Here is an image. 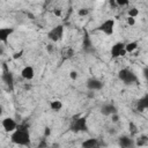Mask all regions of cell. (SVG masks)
<instances>
[{"label": "cell", "mask_w": 148, "mask_h": 148, "mask_svg": "<svg viewBox=\"0 0 148 148\" xmlns=\"http://www.w3.org/2000/svg\"><path fill=\"white\" fill-rule=\"evenodd\" d=\"M101 113L104 114V116H111L113 113H117V108L111 103L103 104L101 106Z\"/></svg>", "instance_id": "ba28073f"}, {"label": "cell", "mask_w": 148, "mask_h": 148, "mask_svg": "<svg viewBox=\"0 0 148 148\" xmlns=\"http://www.w3.org/2000/svg\"><path fill=\"white\" fill-rule=\"evenodd\" d=\"M118 143L120 147L123 148H128V147H133L134 146V141L133 139L128 138V136H120L118 140Z\"/></svg>", "instance_id": "7c38bea8"}, {"label": "cell", "mask_w": 148, "mask_h": 148, "mask_svg": "<svg viewBox=\"0 0 148 148\" xmlns=\"http://www.w3.org/2000/svg\"><path fill=\"white\" fill-rule=\"evenodd\" d=\"M138 14H139V10H138L136 8H131V9L128 10V15L132 16V17H135Z\"/></svg>", "instance_id": "44dd1931"}, {"label": "cell", "mask_w": 148, "mask_h": 148, "mask_svg": "<svg viewBox=\"0 0 148 148\" xmlns=\"http://www.w3.org/2000/svg\"><path fill=\"white\" fill-rule=\"evenodd\" d=\"M44 146H47V143H46V142H42V143H40L38 147H44Z\"/></svg>", "instance_id": "4dcf8cb0"}, {"label": "cell", "mask_w": 148, "mask_h": 148, "mask_svg": "<svg viewBox=\"0 0 148 148\" xmlns=\"http://www.w3.org/2000/svg\"><path fill=\"white\" fill-rule=\"evenodd\" d=\"M2 126H3L5 131H7V132L15 131L16 127H17V125H16V123H15V120L13 118H5L2 120Z\"/></svg>", "instance_id": "9c48e42d"}, {"label": "cell", "mask_w": 148, "mask_h": 148, "mask_svg": "<svg viewBox=\"0 0 148 148\" xmlns=\"http://www.w3.org/2000/svg\"><path fill=\"white\" fill-rule=\"evenodd\" d=\"M2 81L7 84V87L9 88V90H13V86H14V77L12 72L8 69L7 65L3 64L2 65Z\"/></svg>", "instance_id": "277c9868"}, {"label": "cell", "mask_w": 148, "mask_h": 148, "mask_svg": "<svg viewBox=\"0 0 148 148\" xmlns=\"http://www.w3.org/2000/svg\"><path fill=\"white\" fill-rule=\"evenodd\" d=\"M136 47H138V43H136V42H131V43H128V44L125 45L126 52H132V51H134Z\"/></svg>", "instance_id": "ac0fdd59"}, {"label": "cell", "mask_w": 148, "mask_h": 148, "mask_svg": "<svg viewBox=\"0 0 148 148\" xmlns=\"http://www.w3.org/2000/svg\"><path fill=\"white\" fill-rule=\"evenodd\" d=\"M69 76H71V79H73V80H75V79L77 77V73H76L75 71H72V72L69 73Z\"/></svg>", "instance_id": "d4e9b609"}, {"label": "cell", "mask_w": 148, "mask_h": 148, "mask_svg": "<svg viewBox=\"0 0 148 148\" xmlns=\"http://www.w3.org/2000/svg\"><path fill=\"white\" fill-rule=\"evenodd\" d=\"M143 76H145L146 80L148 81V67H146V68L143 69Z\"/></svg>", "instance_id": "4316f807"}, {"label": "cell", "mask_w": 148, "mask_h": 148, "mask_svg": "<svg viewBox=\"0 0 148 148\" xmlns=\"http://www.w3.org/2000/svg\"><path fill=\"white\" fill-rule=\"evenodd\" d=\"M62 34H64V27L60 24V25L54 27L52 30H50L49 34H47V37H49L51 40H53V42H58V40L61 39Z\"/></svg>", "instance_id": "5b68a950"}, {"label": "cell", "mask_w": 148, "mask_h": 148, "mask_svg": "<svg viewBox=\"0 0 148 148\" xmlns=\"http://www.w3.org/2000/svg\"><path fill=\"white\" fill-rule=\"evenodd\" d=\"M111 118H112V121H113V123H117V121L119 120V117H118V114H117V113L111 114Z\"/></svg>", "instance_id": "484cf974"}, {"label": "cell", "mask_w": 148, "mask_h": 148, "mask_svg": "<svg viewBox=\"0 0 148 148\" xmlns=\"http://www.w3.org/2000/svg\"><path fill=\"white\" fill-rule=\"evenodd\" d=\"M118 6H126L128 3V0H114Z\"/></svg>", "instance_id": "7402d4cb"}, {"label": "cell", "mask_w": 148, "mask_h": 148, "mask_svg": "<svg viewBox=\"0 0 148 148\" xmlns=\"http://www.w3.org/2000/svg\"><path fill=\"white\" fill-rule=\"evenodd\" d=\"M50 106H51V109H52V110L58 111V110H60V109L62 108V104H61V102H60V101H53V102H51Z\"/></svg>", "instance_id": "d6986e66"}, {"label": "cell", "mask_w": 148, "mask_h": 148, "mask_svg": "<svg viewBox=\"0 0 148 148\" xmlns=\"http://www.w3.org/2000/svg\"><path fill=\"white\" fill-rule=\"evenodd\" d=\"M113 27H114V21L112 18H109L106 21H104L99 27H98V30L103 31L104 34L106 35H112L113 34Z\"/></svg>", "instance_id": "52a82bcc"}, {"label": "cell", "mask_w": 148, "mask_h": 148, "mask_svg": "<svg viewBox=\"0 0 148 148\" xmlns=\"http://www.w3.org/2000/svg\"><path fill=\"white\" fill-rule=\"evenodd\" d=\"M83 50L89 52V51H92V43L90 40V37L88 35L87 31H84V36H83Z\"/></svg>", "instance_id": "9a60e30c"}, {"label": "cell", "mask_w": 148, "mask_h": 148, "mask_svg": "<svg viewBox=\"0 0 148 148\" xmlns=\"http://www.w3.org/2000/svg\"><path fill=\"white\" fill-rule=\"evenodd\" d=\"M71 131L73 132H87L88 126H87V120L84 117H74L72 123H71Z\"/></svg>", "instance_id": "7a4b0ae2"}, {"label": "cell", "mask_w": 148, "mask_h": 148, "mask_svg": "<svg viewBox=\"0 0 148 148\" xmlns=\"http://www.w3.org/2000/svg\"><path fill=\"white\" fill-rule=\"evenodd\" d=\"M147 142H148V138H147V136H145V135H142V136L138 140L136 145H139V146H143V145H146Z\"/></svg>", "instance_id": "ffe728a7"}, {"label": "cell", "mask_w": 148, "mask_h": 148, "mask_svg": "<svg viewBox=\"0 0 148 148\" xmlns=\"http://www.w3.org/2000/svg\"><path fill=\"white\" fill-rule=\"evenodd\" d=\"M136 109H138V111H140V112H142L143 110L148 109V94H146L145 96H142V97L138 101V103H136Z\"/></svg>", "instance_id": "8fae6325"}, {"label": "cell", "mask_w": 148, "mask_h": 148, "mask_svg": "<svg viewBox=\"0 0 148 148\" xmlns=\"http://www.w3.org/2000/svg\"><path fill=\"white\" fill-rule=\"evenodd\" d=\"M53 13H54V14H56V15H58V16H59V15H60V14H61V13H60V10H59V9H56V10H54V12H53Z\"/></svg>", "instance_id": "f546056e"}, {"label": "cell", "mask_w": 148, "mask_h": 148, "mask_svg": "<svg viewBox=\"0 0 148 148\" xmlns=\"http://www.w3.org/2000/svg\"><path fill=\"white\" fill-rule=\"evenodd\" d=\"M50 133H51L50 128H49V127H46V128H45V131H44V134H45V136H49V135H50Z\"/></svg>", "instance_id": "f1b7e54d"}, {"label": "cell", "mask_w": 148, "mask_h": 148, "mask_svg": "<svg viewBox=\"0 0 148 148\" xmlns=\"http://www.w3.org/2000/svg\"><path fill=\"white\" fill-rule=\"evenodd\" d=\"M87 88L89 90H99L103 88V83L97 79H89L87 81Z\"/></svg>", "instance_id": "30bf717a"}, {"label": "cell", "mask_w": 148, "mask_h": 148, "mask_svg": "<svg viewBox=\"0 0 148 148\" xmlns=\"http://www.w3.org/2000/svg\"><path fill=\"white\" fill-rule=\"evenodd\" d=\"M127 23H128L130 25H133V24L135 23V20H134V17H132V16H130V17L127 18Z\"/></svg>", "instance_id": "cb8c5ba5"}, {"label": "cell", "mask_w": 148, "mask_h": 148, "mask_svg": "<svg viewBox=\"0 0 148 148\" xmlns=\"http://www.w3.org/2000/svg\"><path fill=\"white\" fill-rule=\"evenodd\" d=\"M97 146H98V141L96 139H88L82 142V147H84V148H94Z\"/></svg>", "instance_id": "2e32d148"}, {"label": "cell", "mask_w": 148, "mask_h": 148, "mask_svg": "<svg viewBox=\"0 0 148 148\" xmlns=\"http://www.w3.org/2000/svg\"><path fill=\"white\" fill-rule=\"evenodd\" d=\"M118 76H119V79H120L125 84H132V83H134V82L138 81L136 75H135L132 71H130V69H127V68H124V69L119 71Z\"/></svg>", "instance_id": "3957f363"}, {"label": "cell", "mask_w": 148, "mask_h": 148, "mask_svg": "<svg viewBox=\"0 0 148 148\" xmlns=\"http://www.w3.org/2000/svg\"><path fill=\"white\" fill-rule=\"evenodd\" d=\"M29 125L27 123L20 124L16 130L13 132L10 139L16 145H21V146H28L30 142V135H29Z\"/></svg>", "instance_id": "6da1fadb"}, {"label": "cell", "mask_w": 148, "mask_h": 148, "mask_svg": "<svg viewBox=\"0 0 148 148\" xmlns=\"http://www.w3.org/2000/svg\"><path fill=\"white\" fill-rule=\"evenodd\" d=\"M88 13H89V10H88L87 8H82V9L79 10V15H80V16H84V15H87Z\"/></svg>", "instance_id": "603a6c76"}, {"label": "cell", "mask_w": 148, "mask_h": 148, "mask_svg": "<svg viewBox=\"0 0 148 148\" xmlns=\"http://www.w3.org/2000/svg\"><path fill=\"white\" fill-rule=\"evenodd\" d=\"M126 50H125V44L121 42L116 43L112 47H111V57L112 58H118L121 56H125Z\"/></svg>", "instance_id": "8992f818"}, {"label": "cell", "mask_w": 148, "mask_h": 148, "mask_svg": "<svg viewBox=\"0 0 148 148\" xmlns=\"http://www.w3.org/2000/svg\"><path fill=\"white\" fill-rule=\"evenodd\" d=\"M21 75H22V77L25 79V80H31V79L34 77V75H35L34 68H32L31 66H25V67L22 69Z\"/></svg>", "instance_id": "4fadbf2b"}, {"label": "cell", "mask_w": 148, "mask_h": 148, "mask_svg": "<svg viewBox=\"0 0 148 148\" xmlns=\"http://www.w3.org/2000/svg\"><path fill=\"white\" fill-rule=\"evenodd\" d=\"M13 31H14L13 28H2V29H0V40L6 43L9 35L13 34Z\"/></svg>", "instance_id": "5bb4252c"}, {"label": "cell", "mask_w": 148, "mask_h": 148, "mask_svg": "<svg viewBox=\"0 0 148 148\" xmlns=\"http://www.w3.org/2000/svg\"><path fill=\"white\" fill-rule=\"evenodd\" d=\"M22 53H23V51H20V52H17V53H15V54L13 56V58H14V59H17V58H20V57H21V54H22Z\"/></svg>", "instance_id": "83f0119b"}, {"label": "cell", "mask_w": 148, "mask_h": 148, "mask_svg": "<svg viewBox=\"0 0 148 148\" xmlns=\"http://www.w3.org/2000/svg\"><path fill=\"white\" fill-rule=\"evenodd\" d=\"M73 54H74V51H73L72 47H65V49L62 50V57H64L65 59L71 58Z\"/></svg>", "instance_id": "e0dca14e"}]
</instances>
